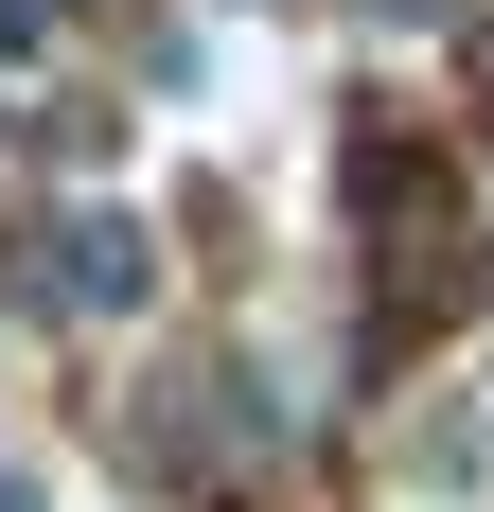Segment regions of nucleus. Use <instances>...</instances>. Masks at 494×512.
<instances>
[{
	"instance_id": "nucleus-3",
	"label": "nucleus",
	"mask_w": 494,
	"mask_h": 512,
	"mask_svg": "<svg viewBox=\"0 0 494 512\" xmlns=\"http://www.w3.org/2000/svg\"><path fill=\"white\" fill-rule=\"evenodd\" d=\"M18 53H36V0H0V71H18Z\"/></svg>"
},
{
	"instance_id": "nucleus-4",
	"label": "nucleus",
	"mask_w": 494,
	"mask_h": 512,
	"mask_svg": "<svg viewBox=\"0 0 494 512\" xmlns=\"http://www.w3.org/2000/svg\"><path fill=\"white\" fill-rule=\"evenodd\" d=\"M230 18H283V0H230Z\"/></svg>"
},
{
	"instance_id": "nucleus-1",
	"label": "nucleus",
	"mask_w": 494,
	"mask_h": 512,
	"mask_svg": "<svg viewBox=\"0 0 494 512\" xmlns=\"http://www.w3.org/2000/svg\"><path fill=\"white\" fill-rule=\"evenodd\" d=\"M159 301V230L124 195H89V212H53V318H142Z\"/></svg>"
},
{
	"instance_id": "nucleus-2",
	"label": "nucleus",
	"mask_w": 494,
	"mask_h": 512,
	"mask_svg": "<svg viewBox=\"0 0 494 512\" xmlns=\"http://www.w3.org/2000/svg\"><path fill=\"white\" fill-rule=\"evenodd\" d=\"M0 512H53V477H36V460H0Z\"/></svg>"
}]
</instances>
